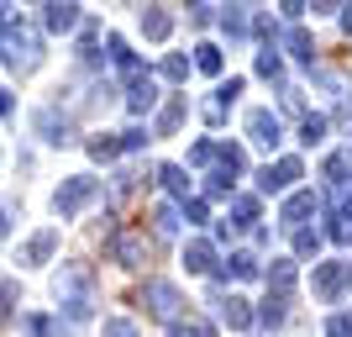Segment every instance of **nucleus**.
I'll return each instance as SVG.
<instances>
[{
	"label": "nucleus",
	"instance_id": "nucleus-1",
	"mask_svg": "<svg viewBox=\"0 0 352 337\" xmlns=\"http://www.w3.org/2000/svg\"><path fill=\"white\" fill-rule=\"evenodd\" d=\"M0 59L16 74H37L43 69V37L16 6H0Z\"/></svg>",
	"mask_w": 352,
	"mask_h": 337
},
{
	"label": "nucleus",
	"instance_id": "nucleus-2",
	"mask_svg": "<svg viewBox=\"0 0 352 337\" xmlns=\"http://www.w3.org/2000/svg\"><path fill=\"white\" fill-rule=\"evenodd\" d=\"M53 295H58L63 306H69V327H79L89 311H95V285H89V269L63 264V274L53 279Z\"/></svg>",
	"mask_w": 352,
	"mask_h": 337
},
{
	"label": "nucleus",
	"instance_id": "nucleus-3",
	"mask_svg": "<svg viewBox=\"0 0 352 337\" xmlns=\"http://www.w3.org/2000/svg\"><path fill=\"white\" fill-rule=\"evenodd\" d=\"M89 201H100V179L74 174V179H63V185H58V195H53V211H58L63 221H74Z\"/></svg>",
	"mask_w": 352,
	"mask_h": 337
},
{
	"label": "nucleus",
	"instance_id": "nucleus-4",
	"mask_svg": "<svg viewBox=\"0 0 352 337\" xmlns=\"http://www.w3.org/2000/svg\"><path fill=\"white\" fill-rule=\"evenodd\" d=\"M142 306L153 311L158 322H179L184 295H179V285H168V279H147V285H142Z\"/></svg>",
	"mask_w": 352,
	"mask_h": 337
},
{
	"label": "nucleus",
	"instance_id": "nucleus-5",
	"mask_svg": "<svg viewBox=\"0 0 352 337\" xmlns=\"http://www.w3.org/2000/svg\"><path fill=\"white\" fill-rule=\"evenodd\" d=\"M105 248H111V258H116L121 269H142L147 264V232H137V227H116Z\"/></svg>",
	"mask_w": 352,
	"mask_h": 337
},
{
	"label": "nucleus",
	"instance_id": "nucleus-6",
	"mask_svg": "<svg viewBox=\"0 0 352 337\" xmlns=\"http://www.w3.org/2000/svg\"><path fill=\"white\" fill-rule=\"evenodd\" d=\"M126 105H132L137 116H142V111H153V105H158V85H153V74H147L142 63H137V69L126 74Z\"/></svg>",
	"mask_w": 352,
	"mask_h": 337
},
{
	"label": "nucleus",
	"instance_id": "nucleus-7",
	"mask_svg": "<svg viewBox=\"0 0 352 337\" xmlns=\"http://www.w3.org/2000/svg\"><path fill=\"white\" fill-rule=\"evenodd\" d=\"M248 137L258 147H279L284 143V121L274 111H248Z\"/></svg>",
	"mask_w": 352,
	"mask_h": 337
},
{
	"label": "nucleus",
	"instance_id": "nucleus-8",
	"mask_svg": "<svg viewBox=\"0 0 352 337\" xmlns=\"http://www.w3.org/2000/svg\"><path fill=\"white\" fill-rule=\"evenodd\" d=\"M352 285V264H316V295L321 300H337Z\"/></svg>",
	"mask_w": 352,
	"mask_h": 337
},
{
	"label": "nucleus",
	"instance_id": "nucleus-9",
	"mask_svg": "<svg viewBox=\"0 0 352 337\" xmlns=\"http://www.w3.org/2000/svg\"><path fill=\"white\" fill-rule=\"evenodd\" d=\"M37 132H43V143L63 147V143H74V121L58 116V105H43V111H37Z\"/></svg>",
	"mask_w": 352,
	"mask_h": 337
},
{
	"label": "nucleus",
	"instance_id": "nucleus-10",
	"mask_svg": "<svg viewBox=\"0 0 352 337\" xmlns=\"http://www.w3.org/2000/svg\"><path fill=\"white\" fill-rule=\"evenodd\" d=\"M294 179H300V159H274V163L263 169V174H258V185H263V190L274 195V190H289Z\"/></svg>",
	"mask_w": 352,
	"mask_h": 337
},
{
	"label": "nucleus",
	"instance_id": "nucleus-11",
	"mask_svg": "<svg viewBox=\"0 0 352 337\" xmlns=\"http://www.w3.org/2000/svg\"><path fill=\"white\" fill-rule=\"evenodd\" d=\"M53 248H58V232H53V227H43V232L21 248V258H16V264H47V258H53Z\"/></svg>",
	"mask_w": 352,
	"mask_h": 337
},
{
	"label": "nucleus",
	"instance_id": "nucleus-12",
	"mask_svg": "<svg viewBox=\"0 0 352 337\" xmlns=\"http://www.w3.org/2000/svg\"><path fill=\"white\" fill-rule=\"evenodd\" d=\"M184 111H190V101H184V95H174V101H168L158 116H153V137H168L179 121H184Z\"/></svg>",
	"mask_w": 352,
	"mask_h": 337
},
{
	"label": "nucleus",
	"instance_id": "nucleus-13",
	"mask_svg": "<svg viewBox=\"0 0 352 337\" xmlns=\"http://www.w3.org/2000/svg\"><path fill=\"white\" fill-rule=\"evenodd\" d=\"M43 27L47 32H74V27H79V6H58V0L43 6Z\"/></svg>",
	"mask_w": 352,
	"mask_h": 337
},
{
	"label": "nucleus",
	"instance_id": "nucleus-14",
	"mask_svg": "<svg viewBox=\"0 0 352 337\" xmlns=\"http://www.w3.org/2000/svg\"><path fill=\"white\" fill-rule=\"evenodd\" d=\"M310 211H316V195H310V190H300V195H289V201H284L279 221H284V227H300V221H305Z\"/></svg>",
	"mask_w": 352,
	"mask_h": 337
},
{
	"label": "nucleus",
	"instance_id": "nucleus-15",
	"mask_svg": "<svg viewBox=\"0 0 352 337\" xmlns=\"http://www.w3.org/2000/svg\"><path fill=\"white\" fill-rule=\"evenodd\" d=\"M216 306H221V322H226V327H236V332H248V327H252V311H248V300H242V295L216 300Z\"/></svg>",
	"mask_w": 352,
	"mask_h": 337
},
{
	"label": "nucleus",
	"instance_id": "nucleus-16",
	"mask_svg": "<svg viewBox=\"0 0 352 337\" xmlns=\"http://www.w3.org/2000/svg\"><path fill=\"white\" fill-rule=\"evenodd\" d=\"M184 264H190V274H210V264H216V248H210L206 237H195L190 248H184Z\"/></svg>",
	"mask_w": 352,
	"mask_h": 337
},
{
	"label": "nucleus",
	"instance_id": "nucleus-17",
	"mask_svg": "<svg viewBox=\"0 0 352 337\" xmlns=\"http://www.w3.org/2000/svg\"><path fill=\"white\" fill-rule=\"evenodd\" d=\"M142 32L153 37V43H163V37L174 32V16L163 11V6H153V11H142Z\"/></svg>",
	"mask_w": 352,
	"mask_h": 337
},
{
	"label": "nucleus",
	"instance_id": "nucleus-18",
	"mask_svg": "<svg viewBox=\"0 0 352 337\" xmlns=\"http://www.w3.org/2000/svg\"><path fill=\"white\" fill-rule=\"evenodd\" d=\"M284 316H289V295L274 290V295L263 300V311H258V322H263V327H284Z\"/></svg>",
	"mask_w": 352,
	"mask_h": 337
},
{
	"label": "nucleus",
	"instance_id": "nucleus-19",
	"mask_svg": "<svg viewBox=\"0 0 352 337\" xmlns=\"http://www.w3.org/2000/svg\"><path fill=\"white\" fill-rule=\"evenodd\" d=\"M232 232H242V227H252V221H258V201H252V195H232Z\"/></svg>",
	"mask_w": 352,
	"mask_h": 337
},
{
	"label": "nucleus",
	"instance_id": "nucleus-20",
	"mask_svg": "<svg viewBox=\"0 0 352 337\" xmlns=\"http://www.w3.org/2000/svg\"><path fill=\"white\" fill-rule=\"evenodd\" d=\"M221 279H258V258H252V253H232V258L221 264Z\"/></svg>",
	"mask_w": 352,
	"mask_h": 337
},
{
	"label": "nucleus",
	"instance_id": "nucleus-21",
	"mask_svg": "<svg viewBox=\"0 0 352 337\" xmlns=\"http://www.w3.org/2000/svg\"><path fill=\"white\" fill-rule=\"evenodd\" d=\"M121 147H126V143H121V132H116V137H111V132H100V137H89V159H95V163H111V159L121 153Z\"/></svg>",
	"mask_w": 352,
	"mask_h": 337
},
{
	"label": "nucleus",
	"instance_id": "nucleus-22",
	"mask_svg": "<svg viewBox=\"0 0 352 337\" xmlns=\"http://www.w3.org/2000/svg\"><path fill=\"white\" fill-rule=\"evenodd\" d=\"M284 43H289V53H294L300 63H316V43H310L305 27H289V37H284Z\"/></svg>",
	"mask_w": 352,
	"mask_h": 337
},
{
	"label": "nucleus",
	"instance_id": "nucleus-23",
	"mask_svg": "<svg viewBox=\"0 0 352 337\" xmlns=\"http://www.w3.org/2000/svg\"><path fill=\"white\" fill-rule=\"evenodd\" d=\"M158 179H163V185H168V190H174V195H184V201H195V195H190V179H184V169H179V163H163V169H158Z\"/></svg>",
	"mask_w": 352,
	"mask_h": 337
},
{
	"label": "nucleus",
	"instance_id": "nucleus-24",
	"mask_svg": "<svg viewBox=\"0 0 352 337\" xmlns=\"http://www.w3.org/2000/svg\"><path fill=\"white\" fill-rule=\"evenodd\" d=\"M195 69H200V74H221V48L200 43V48H195Z\"/></svg>",
	"mask_w": 352,
	"mask_h": 337
},
{
	"label": "nucleus",
	"instance_id": "nucleus-25",
	"mask_svg": "<svg viewBox=\"0 0 352 337\" xmlns=\"http://www.w3.org/2000/svg\"><path fill=\"white\" fill-rule=\"evenodd\" d=\"M168 337H216V327H210L206 316H190V322H174Z\"/></svg>",
	"mask_w": 352,
	"mask_h": 337
},
{
	"label": "nucleus",
	"instance_id": "nucleus-26",
	"mask_svg": "<svg viewBox=\"0 0 352 337\" xmlns=\"http://www.w3.org/2000/svg\"><path fill=\"white\" fill-rule=\"evenodd\" d=\"M216 159H221V147L210 143V137H200V143L190 147V163H195V169H210V163H216Z\"/></svg>",
	"mask_w": 352,
	"mask_h": 337
},
{
	"label": "nucleus",
	"instance_id": "nucleus-27",
	"mask_svg": "<svg viewBox=\"0 0 352 337\" xmlns=\"http://www.w3.org/2000/svg\"><path fill=\"white\" fill-rule=\"evenodd\" d=\"M153 227H158V237H174L179 232V211L174 205H158V211H153Z\"/></svg>",
	"mask_w": 352,
	"mask_h": 337
},
{
	"label": "nucleus",
	"instance_id": "nucleus-28",
	"mask_svg": "<svg viewBox=\"0 0 352 337\" xmlns=\"http://www.w3.org/2000/svg\"><path fill=\"white\" fill-rule=\"evenodd\" d=\"M258 74H263V79H279V74H284L279 48H263V53H258Z\"/></svg>",
	"mask_w": 352,
	"mask_h": 337
},
{
	"label": "nucleus",
	"instance_id": "nucleus-29",
	"mask_svg": "<svg viewBox=\"0 0 352 337\" xmlns=\"http://www.w3.org/2000/svg\"><path fill=\"white\" fill-rule=\"evenodd\" d=\"M221 32H226V37H242V32H248V11H242V6H232V11L221 16Z\"/></svg>",
	"mask_w": 352,
	"mask_h": 337
},
{
	"label": "nucleus",
	"instance_id": "nucleus-30",
	"mask_svg": "<svg viewBox=\"0 0 352 337\" xmlns=\"http://www.w3.org/2000/svg\"><path fill=\"white\" fill-rule=\"evenodd\" d=\"M16 295H21V290H16V279H0V327L11 322V306H16Z\"/></svg>",
	"mask_w": 352,
	"mask_h": 337
},
{
	"label": "nucleus",
	"instance_id": "nucleus-31",
	"mask_svg": "<svg viewBox=\"0 0 352 337\" xmlns=\"http://www.w3.org/2000/svg\"><path fill=\"white\" fill-rule=\"evenodd\" d=\"M326 137V116H305V127H300V143L305 147H316Z\"/></svg>",
	"mask_w": 352,
	"mask_h": 337
},
{
	"label": "nucleus",
	"instance_id": "nucleus-32",
	"mask_svg": "<svg viewBox=\"0 0 352 337\" xmlns=\"http://www.w3.org/2000/svg\"><path fill=\"white\" fill-rule=\"evenodd\" d=\"M163 79H190V59H184V53H168V59H163Z\"/></svg>",
	"mask_w": 352,
	"mask_h": 337
},
{
	"label": "nucleus",
	"instance_id": "nucleus-33",
	"mask_svg": "<svg viewBox=\"0 0 352 337\" xmlns=\"http://www.w3.org/2000/svg\"><path fill=\"white\" fill-rule=\"evenodd\" d=\"M268 285H279V290H289V285H294V264H289V258H279V264L268 269Z\"/></svg>",
	"mask_w": 352,
	"mask_h": 337
},
{
	"label": "nucleus",
	"instance_id": "nucleus-34",
	"mask_svg": "<svg viewBox=\"0 0 352 337\" xmlns=\"http://www.w3.org/2000/svg\"><path fill=\"white\" fill-rule=\"evenodd\" d=\"M27 332H32V337H58L63 327L53 322V316H27Z\"/></svg>",
	"mask_w": 352,
	"mask_h": 337
},
{
	"label": "nucleus",
	"instance_id": "nucleus-35",
	"mask_svg": "<svg viewBox=\"0 0 352 337\" xmlns=\"http://www.w3.org/2000/svg\"><path fill=\"white\" fill-rule=\"evenodd\" d=\"M321 248V232H316V227H300V232H294V253H316Z\"/></svg>",
	"mask_w": 352,
	"mask_h": 337
},
{
	"label": "nucleus",
	"instance_id": "nucleus-36",
	"mask_svg": "<svg viewBox=\"0 0 352 337\" xmlns=\"http://www.w3.org/2000/svg\"><path fill=\"white\" fill-rule=\"evenodd\" d=\"M226 111H232V101H226V95L216 90V95L206 101V121H226Z\"/></svg>",
	"mask_w": 352,
	"mask_h": 337
},
{
	"label": "nucleus",
	"instance_id": "nucleus-37",
	"mask_svg": "<svg viewBox=\"0 0 352 337\" xmlns=\"http://www.w3.org/2000/svg\"><path fill=\"white\" fill-rule=\"evenodd\" d=\"M100 337H137V322H126V316H111Z\"/></svg>",
	"mask_w": 352,
	"mask_h": 337
},
{
	"label": "nucleus",
	"instance_id": "nucleus-38",
	"mask_svg": "<svg viewBox=\"0 0 352 337\" xmlns=\"http://www.w3.org/2000/svg\"><path fill=\"white\" fill-rule=\"evenodd\" d=\"M190 21L195 27H210V21H216V6H190Z\"/></svg>",
	"mask_w": 352,
	"mask_h": 337
},
{
	"label": "nucleus",
	"instance_id": "nucleus-39",
	"mask_svg": "<svg viewBox=\"0 0 352 337\" xmlns=\"http://www.w3.org/2000/svg\"><path fill=\"white\" fill-rule=\"evenodd\" d=\"M184 216L200 227V221H206V201H200V195H195V201H184Z\"/></svg>",
	"mask_w": 352,
	"mask_h": 337
},
{
	"label": "nucleus",
	"instance_id": "nucleus-40",
	"mask_svg": "<svg viewBox=\"0 0 352 337\" xmlns=\"http://www.w3.org/2000/svg\"><path fill=\"white\" fill-rule=\"evenodd\" d=\"M121 143H126V147H142L147 132H142V127H126V132H121Z\"/></svg>",
	"mask_w": 352,
	"mask_h": 337
},
{
	"label": "nucleus",
	"instance_id": "nucleus-41",
	"mask_svg": "<svg viewBox=\"0 0 352 337\" xmlns=\"http://www.w3.org/2000/svg\"><path fill=\"white\" fill-rule=\"evenodd\" d=\"M0 116H11V90H0Z\"/></svg>",
	"mask_w": 352,
	"mask_h": 337
},
{
	"label": "nucleus",
	"instance_id": "nucleus-42",
	"mask_svg": "<svg viewBox=\"0 0 352 337\" xmlns=\"http://www.w3.org/2000/svg\"><path fill=\"white\" fill-rule=\"evenodd\" d=\"M11 232V211H6V205H0V237Z\"/></svg>",
	"mask_w": 352,
	"mask_h": 337
},
{
	"label": "nucleus",
	"instance_id": "nucleus-43",
	"mask_svg": "<svg viewBox=\"0 0 352 337\" xmlns=\"http://www.w3.org/2000/svg\"><path fill=\"white\" fill-rule=\"evenodd\" d=\"M342 27H347V32H352V6H342Z\"/></svg>",
	"mask_w": 352,
	"mask_h": 337
},
{
	"label": "nucleus",
	"instance_id": "nucleus-44",
	"mask_svg": "<svg viewBox=\"0 0 352 337\" xmlns=\"http://www.w3.org/2000/svg\"><path fill=\"white\" fill-rule=\"evenodd\" d=\"M342 322H347V332H352V311H347V316H342Z\"/></svg>",
	"mask_w": 352,
	"mask_h": 337
}]
</instances>
